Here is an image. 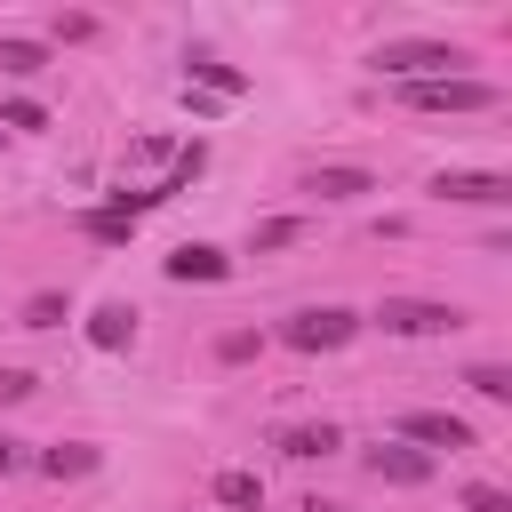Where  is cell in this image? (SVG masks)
<instances>
[{
	"label": "cell",
	"instance_id": "obj_1",
	"mask_svg": "<svg viewBox=\"0 0 512 512\" xmlns=\"http://www.w3.org/2000/svg\"><path fill=\"white\" fill-rule=\"evenodd\" d=\"M368 64L408 88V80H456V72L472 64V48H464V40H384Z\"/></svg>",
	"mask_w": 512,
	"mask_h": 512
},
{
	"label": "cell",
	"instance_id": "obj_2",
	"mask_svg": "<svg viewBox=\"0 0 512 512\" xmlns=\"http://www.w3.org/2000/svg\"><path fill=\"white\" fill-rule=\"evenodd\" d=\"M368 320H376L384 336H456L472 312H464V304H440V296H384Z\"/></svg>",
	"mask_w": 512,
	"mask_h": 512
},
{
	"label": "cell",
	"instance_id": "obj_3",
	"mask_svg": "<svg viewBox=\"0 0 512 512\" xmlns=\"http://www.w3.org/2000/svg\"><path fill=\"white\" fill-rule=\"evenodd\" d=\"M360 328H368V320L344 312V304H304V312L280 320V344H288V352H344Z\"/></svg>",
	"mask_w": 512,
	"mask_h": 512
},
{
	"label": "cell",
	"instance_id": "obj_4",
	"mask_svg": "<svg viewBox=\"0 0 512 512\" xmlns=\"http://www.w3.org/2000/svg\"><path fill=\"white\" fill-rule=\"evenodd\" d=\"M400 104H408V112H496V104H504V88H496V80L456 72V80H408V88H400Z\"/></svg>",
	"mask_w": 512,
	"mask_h": 512
},
{
	"label": "cell",
	"instance_id": "obj_5",
	"mask_svg": "<svg viewBox=\"0 0 512 512\" xmlns=\"http://www.w3.org/2000/svg\"><path fill=\"white\" fill-rule=\"evenodd\" d=\"M432 200H472V208H504V200H512V176H504V168H440V176H432Z\"/></svg>",
	"mask_w": 512,
	"mask_h": 512
},
{
	"label": "cell",
	"instance_id": "obj_6",
	"mask_svg": "<svg viewBox=\"0 0 512 512\" xmlns=\"http://www.w3.org/2000/svg\"><path fill=\"white\" fill-rule=\"evenodd\" d=\"M400 440H424V456L432 448H480V432L464 424V416H448V408H400Z\"/></svg>",
	"mask_w": 512,
	"mask_h": 512
},
{
	"label": "cell",
	"instance_id": "obj_7",
	"mask_svg": "<svg viewBox=\"0 0 512 512\" xmlns=\"http://www.w3.org/2000/svg\"><path fill=\"white\" fill-rule=\"evenodd\" d=\"M272 448H280L288 464H320V456H336V448H344V424H328V416H320V424H280V432H272Z\"/></svg>",
	"mask_w": 512,
	"mask_h": 512
},
{
	"label": "cell",
	"instance_id": "obj_8",
	"mask_svg": "<svg viewBox=\"0 0 512 512\" xmlns=\"http://www.w3.org/2000/svg\"><path fill=\"white\" fill-rule=\"evenodd\" d=\"M304 192H312V200H368V192H376V176H368V168L328 160V168H304Z\"/></svg>",
	"mask_w": 512,
	"mask_h": 512
},
{
	"label": "cell",
	"instance_id": "obj_9",
	"mask_svg": "<svg viewBox=\"0 0 512 512\" xmlns=\"http://www.w3.org/2000/svg\"><path fill=\"white\" fill-rule=\"evenodd\" d=\"M168 280H184V288H192V280H200V288H208V280H232V256L208 248V240H184V248L168 256Z\"/></svg>",
	"mask_w": 512,
	"mask_h": 512
},
{
	"label": "cell",
	"instance_id": "obj_10",
	"mask_svg": "<svg viewBox=\"0 0 512 512\" xmlns=\"http://www.w3.org/2000/svg\"><path fill=\"white\" fill-rule=\"evenodd\" d=\"M368 472L392 480V488H424L432 480V456L424 448H368Z\"/></svg>",
	"mask_w": 512,
	"mask_h": 512
},
{
	"label": "cell",
	"instance_id": "obj_11",
	"mask_svg": "<svg viewBox=\"0 0 512 512\" xmlns=\"http://www.w3.org/2000/svg\"><path fill=\"white\" fill-rule=\"evenodd\" d=\"M88 344L96 352H128L136 344V304H96L88 312Z\"/></svg>",
	"mask_w": 512,
	"mask_h": 512
},
{
	"label": "cell",
	"instance_id": "obj_12",
	"mask_svg": "<svg viewBox=\"0 0 512 512\" xmlns=\"http://www.w3.org/2000/svg\"><path fill=\"white\" fill-rule=\"evenodd\" d=\"M104 464V448H88V440H56V448H40V472L48 480H88Z\"/></svg>",
	"mask_w": 512,
	"mask_h": 512
},
{
	"label": "cell",
	"instance_id": "obj_13",
	"mask_svg": "<svg viewBox=\"0 0 512 512\" xmlns=\"http://www.w3.org/2000/svg\"><path fill=\"white\" fill-rule=\"evenodd\" d=\"M296 240H312V216H264V224L248 232V256H280V248H296Z\"/></svg>",
	"mask_w": 512,
	"mask_h": 512
},
{
	"label": "cell",
	"instance_id": "obj_14",
	"mask_svg": "<svg viewBox=\"0 0 512 512\" xmlns=\"http://www.w3.org/2000/svg\"><path fill=\"white\" fill-rule=\"evenodd\" d=\"M216 504H224V512H264V480H256L248 464H224V472H216Z\"/></svg>",
	"mask_w": 512,
	"mask_h": 512
},
{
	"label": "cell",
	"instance_id": "obj_15",
	"mask_svg": "<svg viewBox=\"0 0 512 512\" xmlns=\"http://www.w3.org/2000/svg\"><path fill=\"white\" fill-rule=\"evenodd\" d=\"M184 88H200V96H216V104H224V96H240V88H248V72H232V64H216V56H192V80H184Z\"/></svg>",
	"mask_w": 512,
	"mask_h": 512
},
{
	"label": "cell",
	"instance_id": "obj_16",
	"mask_svg": "<svg viewBox=\"0 0 512 512\" xmlns=\"http://www.w3.org/2000/svg\"><path fill=\"white\" fill-rule=\"evenodd\" d=\"M64 320H72V296L64 288H32L24 312H16V328H64Z\"/></svg>",
	"mask_w": 512,
	"mask_h": 512
},
{
	"label": "cell",
	"instance_id": "obj_17",
	"mask_svg": "<svg viewBox=\"0 0 512 512\" xmlns=\"http://www.w3.org/2000/svg\"><path fill=\"white\" fill-rule=\"evenodd\" d=\"M0 72H8V80L48 72V40H16V32H8V40H0Z\"/></svg>",
	"mask_w": 512,
	"mask_h": 512
},
{
	"label": "cell",
	"instance_id": "obj_18",
	"mask_svg": "<svg viewBox=\"0 0 512 512\" xmlns=\"http://www.w3.org/2000/svg\"><path fill=\"white\" fill-rule=\"evenodd\" d=\"M464 384H472L480 400H512V368H496V360H472V368H464Z\"/></svg>",
	"mask_w": 512,
	"mask_h": 512
},
{
	"label": "cell",
	"instance_id": "obj_19",
	"mask_svg": "<svg viewBox=\"0 0 512 512\" xmlns=\"http://www.w3.org/2000/svg\"><path fill=\"white\" fill-rule=\"evenodd\" d=\"M256 352H264V328H224V336H216V360H232V368L256 360Z\"/></svg>",
	"mask_w": 512,
	"mask_h": 512
},
{
	"label": "cell",
	"instance_id": "obj_20",
	"mask_svg": "<svg viewBox=\"0 0 512 512\" xmlns=\"http://www.w3.org/2000/svg\"><path fill=\"white\" fill-rule=\"evenodd\" d=\"M8 128H24V136H32V128H48V112H40L32 96H8V104H0V136H8Z\"/></svg>",
	"mask_w": 512,
	"mask_h": 512
},
{
	"label": "cell",
	"instance_id": "obj_21",
	"mask_svg": "<svg viewBox=\"0 0 512 512\" xmlns=\"http://www.w3.org/2000/svg\"><path fill=\"white\" fill-rule=\"evenodd\" d=\"M128 232H136L128 216H104V208L88 216V240H104V248H128Z\"/></svg>",
	"mask_w": 512,
	"mask_h": 512
},
{
	"label": "cell",
	"instance_id": "obj_22",
	"mask_svg": "<svg viewBox=\"0 0 512 512\" xmlns=\"http://www.w3.org/2000/svg\"><path fill=\"white\" fill-rule=\"evenodd\" d=\"M464 512H512V496L488 488V480H472V488H464Z\"/></svg>",
	"mask_w": 512,
	"mask_h": 512
},
{
	"label": "cell",
	"instance_id": "obj_23",
	"mask_svg": "<svg viewBox=\"0 0 512 512\" xmlns=\"http://www.w3.org/2000/svg\"><path fill=\"white\" fill-rule=\"evenodd\" d=\"M48 32H56V40H96V16H80V8H72V16H56Z\"/></svg>",
	"mask_w": 512,
	"mask_h": 512
},
{
	"label": "cell",
	"instance_id": "obj_24",
	"mask_svg": "<svg viewBox=\"0 0 512 512\" xmlns=\"http://www.w3.org/2000/svg\"><path fill=\"white\" fill-rule=\"evenodd\" d=\"M24 392H32V376H24V368H0V408H16Z\"/></svg>",
	"mask_w": 512,
	"mask_h": 512
},
{
	"label": "cell",
	"instance_id": "obj_25",
	"mask_svg": "<svg viewBox=\"0 0 512 512\" xmlns=\"http://www.w3.org/2000/svg\"><path fill=\"white\" fill-rule=\"evenodd\" d=\"M8 472H24V440H8V432H0V480H8Z\"/></svg>",
	"mask_w": 512,
	"mask_h": 512
}]
</instances>
